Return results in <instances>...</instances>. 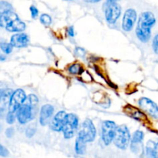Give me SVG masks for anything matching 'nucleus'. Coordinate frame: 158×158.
Segmentation results:
<instances>
[{
  "mask_svg": "<svg viewBox=\"0 0 158 158\" xmlns=\"http://www.w3.org/2000/svg\"><path fill=\"white\" fill-rule=\"evenodd\" d=\"M143 137H144V134H143V133L142 131H137L134 133V135H133L132 140H131V148L133 152H137L139 147H140L139 145L141 144L142 141H143Z\"/></svg>",
  "mask_w": 158,
  "mask_h": 158,
  "instance_id": "nucleus-15",
  "label": "nucleus"
},
{
  "mask_svg": "<svg viewBox=\"0 0 158 158\" xmlns=\"http://www.w3.org/2000/svg\"><path fill=\"white\" fill-rule=\"evenodd\" d=\"M0 46H1V49L5 53L9 54L11 53V52L12 51V49H13L14 46H12V43H1L0 44Z\"/></svg>",
  "mask_w": 158,
  "mask_h": 158,
  "instance_id": "nucleus-20",
  "label": "nucleus"
},
{
  "mask_svg": "<svg viewBox=\"0 0 158 158\" xmlns=\"http://www.w3.org/2000/svg\"><path fill=\"white\" fill-rule=\"evenodd\" d=\"M13 133H14L13 128L10 127V128H8V129L6 130V136H7L8 137H12V135H13Z\"/></svg>",
  "mask_w": 158,
  "mask_h": 158,
  "instance_id": "nucleus-30",
  "label": "nucleus"
},
{
  "mask_svg": "<svg viewBox=\"0 0 158 158\" xmlns=\"http://www.w3.org/2000/svg\"><path fill=\"white\" fill-rule=\"evenodd\" d=\"M68 70H69V72L71 74H75V75L76 74H82L84 72L81 65L77 64V63L71 65L69 67V69H68Z\"/></svg>",
  "mask_w": 158,
  "mask_h": 158,
  "instance_id": "nucleus-19",
  "label": "nucleus"
},
{
  "mask_svg": "<svg viewBox=\"0 0 158 158\" xmlns=\"http://www.w3.org/2000/svg\"><path fill=\"white\" fill-rule=\"evenodd\" d=\"M86 2H91V3H95V2H100L101 0H85Z\"/></svg>",
  "mask_w": 158,
  "mask_h": 158,
  "instance_id": "nucleus-32",
  "label": "nucleus"
},
{
  "mask_svg": "<svg viewBox=\"0 0 158 158\" xmlns=\"http://www.w3.org/2000/svg\"><path fill=\"white\" fill-rule=\"evenodd\" d=\"M119 0H106L104 3L105 17L110 24H114L121 14V7Z\"/></svg>",
  "mask_w": 158,
  "mask_h": 158,
  "instance_id": "nucleus-4",
  "label": "nucleus"
},
{
  "mask_svg": "<svg viewBox=\"0 0 158 158\" xmlns=\"http://www.w3.org/2000/svg\"><path fill=\"white\" fill-rule=\"evenodd\" d=\"M38 103V98L33 94L26 97L23 104L17 110V119L21 124H25L35 117Z\"/></svg>",
  "mask_w": 158,
  "mask_h": 158,
  "instance_id": "nucleus-2",
  "label": "nucleus"
},
{
  "mask_svg": "<svg viewBox=\"0 0 158 158\" xmlns=\"http://www.w3.org/2000/svg\"><path fill=\"white\" fill-rule=\"evenodd\" d=\"M146 152L148 155L158 157V143H153V145L148 144Z\"/></svg>",
  "mask_w": 158,
  "mask_h": 158,
  "instance_id": "nucleus-17",
  "label": "nucleus"
},
{
  "mask_svg": "<svg viewBox=\"0 0 158 158\" xmlns=\"http://www.w3.org/2000/svg\"><path fill=\"white\" fill-rule=\"evenodd\" d=\"M15 117L14 113L9 111V113H8L7 115H6V121H7V123H9V124H12V123L15 122Z\"/></svg>",
  "mask_w": 158,
  "mask_h": 158,
  "instance_id": "nucleus-24",
  "label": "nucleus"
},
{
  "mask_svg": "<svg viewBox=\"0 0 158 158\" xmlns=\"http://www.w3.org/2000/svg\"><path fill=\"white\" fill-rule=\"evenodd\" d=\"M1 60H2V61H3V60H5V58H4V57H3V56H1Z\"/></svg>",
  "mask_w": 158,
  "mask_h": 158,
  "instance_id": "nucleus-33",
  "label": "nucleus"
},
{
  "mask_svg": "<svg viewBox=\"0 0 158 158\" xmlns=\"http://www.w3.org/2000/svg\"><path fill=\"white\" fill-rule=\"evenodd\" d=\"M35 129H33V128L29 127L26 131V134L28 137H32V136L35 134Z\"/></svg>",
  "mask_w": 158,
  "mask_h": 158,
  "instance_id": "nucleus-28",
  "label": "nucleus"
},
{
  "mask_svg": "<svg viewBox=\"0 0 158 158\" xmlns=\"http://www.w3.org/2000/svg\"><path fill=\"white\" fill-rule=\"evenodd\" d=\"M0 9H1V12H6V11H10L12 10V7L9 3L6 2H1V4H0Z\"/></svg>",
  "mask_w": 158,
  "mask_h": 158,
  "instance_id": "nucleus-23",
  "label": "nucleus"
},
{
  "mask_svg": "<svg viewBox=\"0 0 158 158\" xmlns=\"http://www.w3.org/2000/svg\"><path fill=\"white\" fill-rule=\"evenodd\" d=\"M139 106L151 117L158 118V106L154 101L146 97H143L139 100Z\"/></svg>",
  "mask_w": 158,
  "mask_h": 158,
  "instance_id": "nucleus-10",
  "label": "nucleus"
},
{
  "mask_svg": "<svg viewBox=\"0 0 158 158\" xmlns=\"http://www.w3.org/2000/svg\"><path fill=\"white\" fill-rule=\"evenodd\" d=\"M67 32H68V34H69V36L73 37L74 35H75V33H74V29H73V26H71V27H69V29H68Z\"/></svg>",
  "mask_w": 158,
  "mask_h": 158,
  "instance_id": "nucleus-31",
  "label": "nucleus"
},
{
  "mask_svg": "<svg viewBox=\"0 0 158 158\" xmlns=\"http://www.w3.org/2000/svg\"><path fill=\"white\" fill-rule=\"evenodd\" d=\"M131 117H134L135 120H143V118H145V116L143 113L140 112V111H138V110H134V112L131 113Z\"/></svg>",
  "mask_w": 158,
  "mask_h": 158,
  "instance_id": "nucleus-22",
  "label": "nucleus"
},
{
  "mask_svg": "<svg viewBox=\"0 0 158 158\" xmlns=\"http://www.w3.org/2000/svg\"><path fill=\"white\" fill-rule=\"evenodd\" d=\"M40 22H41L43 24L48 26V25H50L52 23V19L47 14H43V15L40 16Z\"/></svg>",
  "mask_w": 158,
  "mask_h": 158,
  "instance_id": "nucleus-21",
  "label": "nucleus"
},
{
  "mask_svg": "<svg viewBox=\"0 0 158 158\" xmlns=\"http://www.w3.org/2000/svg\"><path fill=\"white\" fill-rule=\"evenodd\" d=\"M8 154H9V153H8L7 150H6L2 145H1V146H0V155L5 157V156H7Z\"/></svg>",
  "mask_w": 158,
  "mask_h": 158,
  "instance_id": "nucleus-29",
  "label": "nucleus"
},
{
  "mask_svg": "<svg viewBox=\"0 0 158 158\" xmlns=\"http://www.w3.org/2000/svg\"><path fill=\"white\" fill-rule=\"evenodd\" d=\"M75 53H76V55H77L78 56L83 57V56H84L85 54H86V51H85L83 48L77 47L75 49Z\"/></svg>",
  "mask_w": 158,
  "mask_h": 158,
  "instance_id": "nucleus-26",
  "label": "nucleus"
},
{
  "mask_svg": "<svg viewBox=\"0 0 158 158\" xmlns=\"http://www.w3.org/2000/svg\"><path fill=\"white\" fill-rule=\"evenodd\" d=\"M0 25L9 32H22L26 29V24L12 10L1 12Z\"/></svg>",
  "mask_w": 158,
  "mask_h": 158,
  "instance_id": "nucleus-3",
  "label": "nucleus"
},
{
  "mask_svg": "<svg viewBox=\"0 0 158 158\" xmlns=\"http://www.w3.org/2000/svg\"><path fill=\"white\" fill-rule=\"evenodd\" d=\"M153 49H154V52L156 54H158V34L155 35V37L154 38V40H153Z\"/></svg>",
  "mask_w": 158,
  "mask_h": 158,
  "instance_id": "nucleus-25",
  "label": "nucleus"
},
{
  "mask_svg": "<svg viewBox=\"0 0 158 158\" xmlns=\"http://www.w3.org/2000/svg\"><path fill=\"white\" fill-rule=\"evenodd\" d=\"M130 142H131V134L127 127L125 125L119 127L117 129L114 138V143L115 146L119 149L125 150L128 148Z\"/></svg>",
  "mask_w": 158,
  "mask_h": 158,
  "instance_id": "nucleus-5",
  "label": "nucleus"
},
{
  "mask_svg": "<svg viewBox=\"0 0 158 158\" xmlns=\"http://www.w3.org/2000/svg\"><path fill=\"white\" fill-rule=\"evenodd\" d=\"M12 89H5V90H2L1 92V102L2 104H5L6 103H7L9 100H10L11 97L12 95Z\"/></svg>",
  "mask_w": 158,
  "mask_h": 158,
  "instance_id": "nucleus-18",
  "label": "nucleus"
},
{
  "mask_svg": "<svg viewBox=\"0 0 158 158\" xmlns=\"http://www.w3.org/2000/svg\"><path fill=\"white\" fill-rule=\"evenodd\" d=\"M26 93L22 89H18L15 90L11 97L9 103V111L15 113L17 112L20 106L23 104L26 99Z\"/></svg>",
  "mask_w": 158,
  "mask_h": 158,
  "instance_id": "nucleus-9",
  "label": "nucleus"
},
{
  "mask_svg": "<svg viewBox=\"0 0 158 158\" xmlns=\"http://www.w3.org/2000/svg\"><path fill=\"white\" fill-rule=\"evenodd\" d=\"M68 1H72V0H68Z\"/></svg>",
  "mask_w": 158,
  "mask_h": 158,
  "instance_id": "nucleus-34",
  "label": "nucleus"
},
{
  "mask_svg": "<svg viewBox=\"0 0 158 158\" xmlns=\"http://www.w3.org/2000/svg\"><path fill=\"white\" fill-rule=\"evenodd\" d=\"M86 142L82 137L78 136V137L76 140L75 144V151L77 154H83L86 152Z\"/></svg>",
  "mask_w": 158,
  "mask_h": 158,
  "instance_id": "nucleus-16",
  "label": "nucleus"
},
{
  "mask_svg": "<svg viewBox=\"0 0 158 158\" xmlns=\"http://www.w3.org/2000/svg\"><path fill=\"white\" fill-rule=\"evenodd\" d=\"M97 135V130L94 123L89 119H86L82 123L81 129L79 132L78 136L83 139L86 143L94 141Z\"/></svg>",
  "mask_w": 158,
  "mask_h": 158,
  "instance_id": "nucleus-7",
  "label": "nucleus"
},
{
  "mask_svg": "<svg viewBox=\"0 0 158 158\" xmlns=\"http://www.w3.org/2000/svg\"><path fill=\"white\" fill-rule=\"evenodd\" d=\"M117 125L114 122L110 120H106L102 123L101 138L105 145L110 144L111 142L114 141V136L117 131Z\"/></svg>",
  "mask_w": 158,
  "mask_h": 158,
  "instance_id": "nucleus-6",
  "label": "nucleus"
},
{
  "mask_svg": "<svg viewBox=\"0 0 158 158\" xmlns=\"http://www.w3.org/2000/svg\"><path fill=\"white\" fill-rule=\"evenodd\" d=\"M67 114L64 111H60L54 116L53 119L50 123V128L53 131L60 132L63 131L64 127L65 122H66Z\"/></svg>",
  "mask_w": 158,
  "mask_h": 158,
  "instance_id": "nucleus-12",
  "label": "nucleus"
},
{
  "mask_svg": "<svg viewBox=\"0 0 158 158\" xmlns=\"http://www.w3.org/2000/svg\"><path fill=\"white\" fill-rule=\"evenodd\" d=\"M79 126V119L76 114H67L64 127L63 129V136L66 139L72 138L76 134Z\"/></svg>",
  "mask_w": 158,
  "mask_h": 158,
  "instance_id": "nucleus-8",
  "label": "nucleus"
},
{
  "mask_svg": "<svg viewBox=\"0 0 158 158\" xmlns=\"http://www.w3.org/2000/svg\"><path fill=\"white\" fill-rule=\"evenodd\" d=\"M30 12H31V15H32V18L33 19L36 18V16L38 15V14H39V11L35 6H30Z\"/></svg>",
  "mask_w": 158,
  "mask_h": 158,
  "instance_id": "nucleus-27",
  "label": "nucleus"
},
{
  "mask_svg": "<svg viewBox=\"0 0 158 158\" xmlns=\"http://www.w3.org/2000/svg\"><path fill=\"white\" fill-rule=\"evenodd\" d=\"M156 23V18L151 12H144L140 14L137 23L136 34L142 43H147L151 35V28Z\"/></svg>",
  "mask_w": 158,
  "mask_h": 158,
  "instance_id": "nucleus-1",
  "label": "nucleus"
},
{
  "mask_svg": "<svg viewBox=\"0 0 158 158\" xmlns=\"http://www.w3.org/2000/svg\"><path fill=\"white\" fill-rule=\"evenodd\" d=\"M137 20V12L134 9H129L125 12L122 21V29L125 32H129L134 27Z\"/></svg>",
  "mask_w": 158,
  "mask_h": 158,
  "instance_id": "nucleus-11",
  "label": "nucleus"
},
{
  "mask_svg": "<svg viewBox=\"0 0 158 158\" xmlns=\"http://www.w3.org/2000/svg\"><path fill=\"white\" fill-rule=\"evenodd\" d=\"M54 108L52 105L46 104L41 107L40 116V122L42 126H46L49 123L51 117L53 114Z\"/></svg>",
  "mask_w": 158,
  "mask_h": 158,
  "instance_id": "nucleus-13",
  "label": "nucleus"
},
{
  "mask_svg": "<svg viewBox=\"0 0 158 158\" xmlns=\"http://www.w3.org/2000/svg\"><path fill=\"white\" fill-rule=\"evenodd\" d=\"M29 43V38L26 34L18 33L15 34L11 37V43L14 47L23 48L28 46Z\"/></svg>",
  "mask_w": 158,
  "mask_h": 158,
  "instance_id": "nucleus-14",
  "label": "nucleus"
}]
</instances>
